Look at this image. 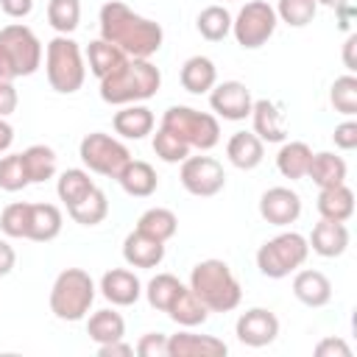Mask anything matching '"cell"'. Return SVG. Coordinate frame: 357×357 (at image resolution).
Here are the masks:
<instances>
[{
	"instance_id": "7",
	"label": "cell",
	"mask_w": 357,
	"mask_h": 357,
	"mask_svg": "<svg viewBox=\"0 0 357 357\" xmlns=\"http://www.w3.org/2000/svg\"><path fill=\"white\" fill-rule=\"evenodd\" d=\"M310 257L307 237L298 231H279L276 237L265 240L257 251V268L268 279H284L296 273Z\"/></svg>"
},
{
	"instance_id": "41",
	"label": "cell",
	"mask_w": 357,
	"mask_h": 357,
	"mask_svg": "<svg viewBox=\"0 0 357 357\" xmlns=\"http://www.w3.org/2000/svg\"><path fill=\"white\" fill-rule=\"evenodd\" d=\"M28 223H31V204L28 201H14V204L3 206V212H0V231L6 237L28 240Z\"/></svg>"
},
{
	"instance_id": "16",
	"label": "cell",
	"mask_w": 357,
	"mask_h": 357,
	"mask_svg": "<svg viewBox=\"0 0 357 357\" xmlns=\"http://www.w3.org/2000/svg\"><path fill=\"white\" fill-rule=\"evenodd\" d=\"M229 346L215 335H195L184 326V332L167 335V357H223Z\"/></svg>"
},
{
	"instance_id": "6",
	"label": "cell",
	"mask_w": 357,
	"mask_h": 357,
	"mask_svg": "<svg viewBox=\"0 0 357 357\" xmlns=\"http://www.w3.org/2000/svg\"><path fill=\"white\" fill-rule=\"evenodd\" d=\"M50 312L59 321H84L95 301V282L84 268H64L50 287Z\"/></svg>"
},
{
	"instance_id": "2",
	"label": "cell",
	"mask_w": 357,
	"mask_h": 357,
	"mask_svg": "<svg viewBox=\"0 0 357 357\" xmlns=\"http://www.w3.org/2000/svg\"><path fill=\"white\" fill-rule=\"evenodd\" d=\"M162 86V73L151 59H131L126 56L117 70L100 78V100L109 106H128L153 98Z\"/></svg>"
},
{
	"instance_id": "39",
	"label": "cell",
	"mask_w": 357,
	"mask_h": 357,
	"mask_svg": "<svg viewBox=\"0 0 357 357\" xmlns=\"http://www.w3.org/2000/svg\"><path fill=\"white\" fill-rule=\"evenodd\" d=\"M329 103L343 117H354L357 114V78H354V73H346V75H340V78L332 81V86H329Z\"/></svg>"
},
{
	"instance_id": "40",
	"label": "cell",
	"mask_w": 357,
	"mask_h": 357,
	"mask_svg": "<svg viewBox=\"0 0 357 357\" xmlns=\"http://www.w3.org/2000/svg\"><path fill=\"white\" fill-rule=\"evenodd\" d=\"M273 11H276L279 22H284L290 28H304V25H310L315 20L318 3L315 0H279L273 6Z\"/></svg>"
},
{
	"instance_id": "9",
	"label": "cell",
	"mask_w": 357,
	"mask_h": 357,
	"mask_svg": "<svg viewBox=\"0 0 357 357\" xmlns=\"http://www.w3.org/2000/svg\"><path fill=\"white\" fill-rule=\"evenodd\" d=\"M78 156L89 173H98L106 178H117L123 173V167L131 162V151L117 137H112L106 131L86 134L78 145Z\"/></svg>"
},
{
	"instance_id": "30",
	"label": "cell",
	"mask_w": 357,
	"mask_h": 357,
	"mask_svg": "<svg viewBox=\"0 0 357 357\" xmlns=\"http://www.w3.org/2000/svg\"><path fill=\"white\" fill-rule=\"evenodd\" d=\"M86 335L89 340H95L98 346L100 343H112V340H123L126 337V321L117 310H95L89 318H86Z\"/></svg>"
},
{
	"instance_id": "31",
	"label": "cell",
	"mask_w": 357,
	"mask_h": 357,
	"mask_svg": "<svg viewBox=\"0 0 357 357\" xmlns=\"http://www.w3.org/2000/svg\"><path fill=\"white\" fill-rule=\"evenodd\" d=\"M167 318H170L173 324H178V326L192 329V326H201V324L209 318V310H206V304H204L190 287H184V290L176 296V301L170 304Z\"/></svg>"
},
{
	"instance_id": "19",
	"label": "cell",
	"mask_w": 357,
	"mask_h": 357,
	"mask_svg": "<svg viewBox=\"0 0 357 357\" xmlns=\"http://www.w3.org/2000/svg\"><path fill=\"white\" fill-rule=\"evenodd\" d=\"M251 126H254V134L262 139V142H284L287 139V126H284V114L279 112V106L268 98H259L251 103Z\"/></svg>"
},
{
	"instance_id": "5",
	"label": "cell",
	"mask_w": 357,
	"mask_h": 357,
	"mask_svg": "<svg viewBox=\"0 0 357 357\" xmlns=\"http://www.w3.org/2000/svg\"><path fill=\"white\" fill-rule=\"evenodd\" d=\"M39 64H42V42L28 25L11 22L0 28V78L14 81L33 75Z\"/></svg>"
},
{
	"instance_id": "43",
	"label": "cell",
	"mask_w": 357,
	"mask_h": 357,
	"mask_svg": "<svg viewBox=\"0 0 357 357\" xmlns=\"http://www.w3.org/2000/svg\"><path fill=\"white\" fill-rule=\"evenodd\" d=\"M31 184L28 173H25V162L22 153H6L0 156V190L6 192H20Z\"/></svg>"
},
{
	"instance_id": "8",
	"label": "cell",
	"mask_w": 357,
	"mask_h": 357,
	"mask_svg": "<svg viewBox=\"0 0 357 357\" xmlns=\"http://www.w3.org/2000/svg\"><path fill=\"white\" fill-rule=\"evenodd\" d=\"M162 128L173 131L178 139H184L190 148L212 151L220 142V123L209 112H198L192 106H170L162 114Z\"/></svg>"
},
{
	"instance_id": "26",
	"label": "cell",
	"mask_w": 357,
	"mask_h": 357,
	"mask_svg": "<svg viewBox=\"0 0 357 357\" xmlns=\"http://www.w3.org/2000/svg\"><path fill=\"white\" fill-rule=\"evenodd\" d=\"M318 215L326 220H337L346 223L354 215V192L346 184H335V187H324L318 192Z\"/></svg>"
},
{
	"instance_id": "48",
	"label": "cell",
	"mask_w": 357,
	"mask_h": 357,
	"mask_svg": "<svg viewBox=\"0 0 357 357\" xmlns=\"http://www.w3.org/2000/svg\"><path fill=\"white\" fill-rule=\"evenodd\" d=\"M0 8L11 20H22L33 11V0H0Z\"/></svg>"
},
{
	"instance_id": "28",
	"label": "cell",
	"mask_w": 357,
	"mask_h": 357,
	"mask_svg": "<svg viewBox=\"0 0 357 357\" xmlns=\"http://www.w3.org/2000/svg\"><path fill=\"white\" fill-rule=\"evenodd\" d=\"M310 159H312V148L301 139H284L279 153H276V170L296 181V178H307V167H310Z\"/></svg>"
},
{
	"instance_id": "52",
	"label": "cell",
	"mask_w": 357,
	"mask_h": 357,
	"mask_svg": "<svg viewBox=\"0 0 357 357\" xmlns=\"http://www.w3.org/2000/svg\"><path fill=\"white\" fill-rule=\"evenodd\" d=\"M335 17H337V28H340V31H349V28H351V20L357 17L354 3H346V6L335 8Z\"/></svg>"
},
{
	"instance_id": "18",
	"label": "cell",
	"mask_w": 357,
	"mask_h": 357,
	"mask_svg": "<svg viewBox=\"0 0 357 357\" xmlns=\"http://www.w3.org/2000/svg\"><path fill=\"white\" fill-rule=\"evenodd\" d=\"M307 245H310L318 257L335 259V257H340V254L349 248V229H346V223L321 218V220L312 226V231H310V237H307Z\"/></svg>"
},
{
	"instance_id": "49",
	"label": "cell",
	"mask_w": 357,
	"mask_h": 357,
	"mask_svg": "<svg viewBox=\"0 0 357 357\" xmlns=\"http://www.w3.org/2000/svg\"><path fill=\"white\" fill-rule=\"evenodd\" d=\"M14 265H17V251H14V245H11L6 237H0V276H8V273L14 271Z\"/></svg>"
},
{
	"instance_id": "17",
	"label": "cell",
	"mask_w": 357,
	"mask_h": 357,
	"mask_svg": "<svg viewBox=\"0 0 357 357\" xmlns=\"http://www.w3.org/2000/svg\"><path fill=\"white\" fill-rule=\"evenodd\" d=\"M123 259L131 268H159L165 259V243L134 229L123 240Z\"/></svg>"
},
{
	"instance_id": "33",
	"label": "cell",
	"mask_w": 357,
	"mask_h": 357,
	"mask_svg": "<svg viewBox=\"0 0 357 357\" xmlns=\"http://www.w3.org/2000/svg\"><path fill=\"white\" fill-rule=\"evenodd\" d=\"M123 59H126V53L117 47V45H112V42H106V39H92L89 45H86V64H89V73L100 81L103 75H109L112 70H117L120 64H123Z\"/></svg>"
},
{
	"instance_id": "36",
	"label": "cell",
	"mask_w": 357,
	"mask_h": 357,
	"mask_svg": "<svg viewBox=\"0 0 357 357\" xmlns=\"http://www.w3.org/2000/svg\"><path fill=\"white\" fill-rule=\"evenodd\" d=\"M195 28L206 42H220L231 33V14L223 6H206L198 11Z\"/></svg>"
},
{
	"instance_id": "54",
	"label": "cell",
	"mask_w": 357,
	"mask_h": 357,
	"mask_svg": "<svg viewBox=\"0 0 357 357\" xmlns=\"http://www.w3.org/2000/svg\"><path fill=\"white\" fill-rule=\"evenodd\" d=\"M315 3H318V6H326V8L335 11V8H340V6H346V3H351V0H315Z\"/></svg>"
},
{
	"instance_id": "45",
	"label": "cell",
	"mask_w": 357,
	"mask_h": 357,
	"mask_svg": "<svg viewBox=\"0 0 357 357\" xmlns=\"http://www.w3.org/2000/svg\"><path fill=\"white\" fill-rule=\"evenodd\" d=\"M332 142L340 151H354L357 148V120L346 117L343 123H337L335 131H332Z\"/></svg>"
},
{
	"instance_id": "51",
	"label": "cell",
	"mask_w": 357,
	"mask_h": 357,
	"mask_svg": "<svg viewBox=\"0 0 357 357\" xmlns=\"http://www.w3.org/2000/svg\"><path fill=\"white\" fill-rule=\"evenodd\" d=\"M354 47H357V33H349L346 42H343V67L349 73L357 70V61H354Z\"/></svg>"
},
{
	"instance_id": "25",
	"label": "cell",
	"mask_w": 357,
	"mask_h": 357,
	"mask_svg": "<svg viewBox=\"0 0 357 357\" xmlns=\"http://www.w3.org/2000/svg\"><path fill=\"white\" fill-rule=\"evenodd\" d=\"M346 173H349V167H346L343 156H337V153H332V151H318V153H312L310 167H307V178H312V184H315L318 190L335 187V184H346Z\"/></svg>"
},
{
	"instance_id": "35",
	"label": "cell",
	"mask_w": 357,
	"mask_h": 357,
	"mask_svg": "<svg viewBox=\"0 0 357 357\" xmlns=\"http://www.w3.org/2000/svg\"><path fill=\"white\" fill-rule=\"evenodd\" d=\"M187 284L178 279V276H173V273H156L148 284H145V298H148V304L153 307V310H159V312H167L170 310V304L176 301V296L184 290Z\"/></svg>"
},
{
	"instance_id": "11",
	"label": "cell",
	"mask_w": 357,
	"mask_h": 357,
	"mask_svg": "<svg viewBox=\"0 0 357 357\" xmlns=\"http://www.w3.org/2000/svg\"><path fill=\"white\" fill-rule=\"evenodd\" d=\"M178 178L181 187L195 198H212L226 187V170L215 156H187Z\"/></svg>"
},
{
	"instance_id": "37",
	"label": "cell",
	"mask_w": 357,
	"mask_h": 357,
	"mask_svg": "<svg viewBox=\"0 0 357 357\" xmlns=\"http://www.w3.org/2000/svg\"><path fill=\"white\" fill-rule=\"evenodd\" d=\"M67 215H70L78 226H98V223H103L106 215H109V198H106V192H103L100 187H95L84 201H78L75 206H70Z\"/></svg>"
},
{
	"instance_id": "22",
	"label": "cell",
	"mask_w": 357,
	"mask_h": 357,
	"mask_svg": "<svg viewBox=\"0 0 357 357\" xmlns=\"http://www.w3.org/2000/svg\"><path fill=\"white\" fill-rule=\"evenodd\" d=\"M153 123H156L153 112L142 103L120 106V112H114V117H112V128L123 139H145L153 131Z\"/></svg>"
},
{
	"instance_id": "38",
	"label": "cell",
	"mask_w": 357,
	"mask_h": 357,
	"mask_svg": "<svg viewBox=\"0 0 357 357\" xmlns=\"http://www.w3.org/2000/svg\"><path fill=\"white\" fill-rule=\"evenodd\" d=\"M47 25L70 36L81 25V0H47Z\"/></svg>"
},
{
	"instance_id": "24",
	"label": "cell",
	"mask_w": 357,
	"mask_h": 357,
	"mask_svg": "<svg viewBox=\"0 0 357 357\" xmlns=\"http://www.w3.org/2000/svg\"><path fill=\"white\" fill-rule=\"evenodd\" d=\"M178 81L190 95H204L218 84V67L209 56H190L181 64Z\"/></svg>"
},
{
	"instance_id": "14",
	"label": "cell",
	"mask_w": 357,
	"mask_h": 357,
	"mask_svg": "<svg viewBox=\"0 0 357 357\" xmlns=\"http://www.w3.org/2000/svg\"><path fill=\"white\" fill-rule=\"evenodd\" d=\"M259 215L271 226H290L301 215V195L290 187H268L259 195Z\"/></svg>"
},
{
	"instance_id": "50",
	"label": "cell",
	"mask_w": 357,
	"mask_h": 357,
	"mask_svg": "<svg viewBox=\"0 0 357 357\" xmlns=\"http://www.w3.org/2000/svg\"><path fill=\"white\" fill-rule=\"evenodd\" d=\"M98 354L100 357H128V354H134V346L126 340H112V343H100Z\"/></svg>"
},
{
	"instance_id": "1",
	"label": "cell",
	"mask_w": 357,
	"mask_h": 357,
	"mask_svg": "<svg viewBox=\"0 0 357 357\" xmlns=\"http://www.w3.org/2000/svg\"><path fill=\"white\" fill-rule=\"evenodd\" d=\"M100 39L117 45L131 59H151L165 42V31L156 20H148L120 0H109L98 14Z\"/></svg>"
},
{
	"instance_id": "46",
	"label": "cell",
	"mask_w": 357,
	"mask_h": 357,
	"mask_svg": "<svg viewBox=\"0 0 357 357\" xmlns=\"http://www.w3.org/2000/svg\"><path fill=\"white\" fill-rule=\"evenodd\" d=\"M315 357H351V349H349V343L343 340V337H335V335H329V337H321L318 343H315Z\"/></svg>"
},
{
	"instance_id": "20",
	"label": "cell",
	"mask_w": 357,
	"mask_h": 357,
	"mask_svg": "<svg viewBox=\"0 0 357 357\" xmlns=\"http://www.w3.org/2000/svg\"><path fill=\"white\" fill-rule=\"evenodd\" d=\"M293 296L304 307H324L332 301V282L315 268H298L293 276Z\"/></svg>"
},
{
	"instance_id": "12",
	"label": "cell",
	"mask_w": 357,
	"mask_h": 357,
	"mask_svg": "<svg viewBox=\"0 0 357 357\" xmlns=\"http://www.w3.org/2000/svg\"><path fill=\"white\" fill-rule=\"evenodd\" d=\"M251 89L243 81H220L209 89V106L215 112V117L240 123L251 114Z\"/></svg>"
},
{
	"instance_id": "29",
	"label": "cell",
	"mask_w": 357,
	"mask_h": 357,
	"mask_svg": "<svg viewBox=\"0 0 357 357\" xmlns=\"http://www.w3.org/2000/svg\"><path fill=\"white\" fill-rule=\"evenodd\" d=\"M95 187H98V184L89 178V170H84V167H67V170H61L59 178H56V195H59V201H61L67 209L75 206L78 201H84Z\"/></svg>"
},
{
	"instance_id": "15",
	"label": "cell",
	"mask_w": 357,
	"mask_h": 357,
	"mask_svg": "<svg viewBox=\"0 0 357 357\" xmlns=\"http://www.w3.org/2000/svg\"><path fill=\"white\" fill-rule=\"evenodd\" d=\"M100 296L112 307H131L142 296V282L128 268H112L100 276Z\"/></svg>"
},
{
	"instance_id": "10",
	"label": "cell",
	"mask_w": 357,
	"mask_h": 357,
	"mask_svg": "<svg viewBox=\"0 0 357 357\" xmlns=\"http://www.w3.org/2000/svg\"><path fill=\"white\" fill-rule=\"evenodd\" d=\"M279 25V17L268 0H245L240 11L231 17V33L243 50L262 47Z\"/></svg>"
},
{
	"instance_id": "21",
	"label": "cell",
	"mask_w": 357,
	"mask_h": 357,
	"mask_svg": "<svg viewBox=\"0 0 357 357\" xmlns=\"http://www.w3.org/2000/svg\"><path fill=\"white\" fill-rule=\"evenodd\" d=\"M226 159L237 170H254L265 159V142L254 131H234L226 142Z\"/></svg>"
},
{
	"instance_id": "27",
	"label": "cell",
	"mask_w": 357,
	"mask_h": 357,
	"mask_svg": "<svg viewBox=\"0 0 357 357\" xmlns=\"http://www.w3.org/2000/svg\"><path fill=\"white\" fill-rule=\"evenodd\" d=\"M61 209L56 204H31V223H28V240L33 243H50L61 234Z\"/></svg>"
},
{
	"instance_id": "53",
	"label": "cell",
	"mask_w": 357,
	"mask_h": 357,
	"mask_svg": "<svg viewBox=\"0 0 357 357\" xmlns=\"http://www.w3.org/2000/svg\"><path fill=\"white\" fill-rule=\"evenodd\" d=\"M11 142H14V126L6 117H0V153H6Z\"/></svg>"
},
{
	"instance_id": "42",
	"label": "cell",
	"mask_w": 357,
	"mask_h": 357,
	"mask_svg": "<svg viewBox=\"0 0 357 357\" xmlns=\"http://www.w3.org/2000/svg\"><path fill=\"white\" fill-rule=\"evenodd\" d=\"M153 153L162 159V162H167V165H181L187 156H190V145L184 142V139H178L173 131H167V128H156V134H153Z\"/></svg>"
},
{
	"instance_id": "47",
	"label": "cell",
	"mask_w": 357,
	"mask_h": 357,
	"mask_svg": "<svg viewBox=\"0 0 357 357\" xmlns=\"http://www.w3.org/2000/svg\"><path fill=\"white\" fill-rule=\"evenodd\" d=\"M17 103H20V95H17L14 81L0 78V117L14 114V112H17Z\"/></svg>"
},
{
	"instance_id": "13",
	"label": "cell",
	"mask_w": 357,
	"mask_h": 357,
	"mask_svg": "<svg viewBox=\"0 0 357 357\" xmlns=\"http://www.w3.org/2000/svg\"><path fill=\"white\" fill-rule=\"evenodd\" d=\"M234 335L243 346H251V349L271 346L279 337V318L265 307H251L237 318Z\"/></svg>"
},
{
	"instance_id": "44",
	"label": "cell",
	"mask_w": 357,
	"mask_h": 357,
	"mask_svg": "<svg viewBox=\"0 0 357 357\" xmlns=\"http://www.w3.org/2000/svg\"><path fill=\"white\" fill-rule=\"evenodd\" d=\"M134 351L139 357H167V335H162V332H145L137 340Z\"/></svg>"
},
{
	"instance_id": "4",
	"label": "cell",
	"mask_w": 357,
	"mask_h": 357,
	"mask_svg": "<svg viewBox=\"0 0 357 357\" xmlns=\"http://www.w3.org/2000/svg\"><path fill=\"white\" fill-rule=\"evenodd\" d=\"M45 75H47L50 89H56L59 95H73L84 86L86 64H84L81 45L73 36L56 33L47 42V47H45Z\"/></svg>"
},
{
	"instance_id": "32",
	"label": "cell",
	"mask_w": 357,
	"mask_h": 357,
	"mask_svg": "<svg viewBox=\"0 0 357 357\" xmlns=\"http://www.w3.org/2000/svg\"><path fill=\"white\" fill-rule=\"evenodd\" d=\"M22 162H25V173L31 178V184H42V181H47V178L56 176L59 156H56V151L50 145L36 142V145H28L22 151Z\"/></svg>"
},
{
	"instance_id": "3",
	"label": "cell",
	"mask_w": 357,
	"mask_h": 357,
	"mask_svg": "<svg viewBox=\"0 0 357 357\" xmlns=\"http://www.w3.org/2000/svg\"><path fill=\"white\" fill-rule=\"evenodd\" d=\"M187 287L206 304L209 312H231L243 301V287L223 259H201L192 265Z\"/></svg>"
},
{
	"instance_id": "34",
	"label": "cell",
	"mask_w": 357,
	"mask_h": 357,
	"mask_svg": "<svg viewBox=\"0 0 357 357\" xmlns=\"http://www.w3.org/2000/svg\"><path fill=\"white\" fill-rule=\"evenodd\" d=\"M137 229L145 231V234H151V237H156V240H162V243H167L178 231V218L167 206H151V209H145L139 215Z\"/></svg>"
},
{
	"instance_id": "23",
	"label": "cell",
	"mask_w": 357,
	"mask_h": 357,
	"mask_svg": "<svg viewBox=\"0 0 357 357\" xmlns=\"http://www.w3.org/2000/svg\"><path fill=\"white\" fill-rule=\"evenodd\" d=\"M117 184H120L123 192L131 195V198H148V195L156 192L159 176H156L153 165H148V162H142V159H131V162L123 167V173L117 176Z\"/></svg>"
}]
</instances>
